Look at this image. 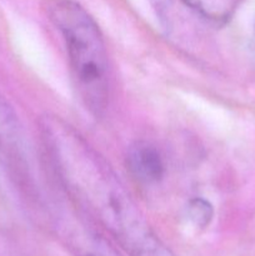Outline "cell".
<instances>
[{
	"instance_id": "1",
	"label": "cell",
	"mask_w": 255,
	"mask_h": 256,
	"mask_svg": "<svg viewBox=\"0 0 255 256\" xmlns=\"http://www.w3.org/2000/svg\"><path fill=\"white\" fill-rule=\"evenodd\" d=\"M42 142L60 189L129 256H175L158 238L114 170L68 122L46 116Z\"/></svg>"
},
{
	"instance_id": "2",
	"label": "cell",
	"mask_w": 255,
	"mask_h": 256,
	"mask_svg": "<svg viewBox=\"0 0 255 256\" xmlns=\"http://www.w3.org/2000/svg\"><path fill=\"white\" fill-rule=\"evenodd\" d=\"M50 18L64 38L70 69L85 106L95 116L104 114L110 98V66L99 26L78 2L60 0Z\"/></svg>"
},
{
	"instance_id": "3",
	"label": "cell",
	"mask_w": 255,
	"mask_h": 256,
	"mask_svg": "<svg viewBox=\"0 0 255 256\" xmlns=\"http://www.w3.org/2000/svg\"><path fill=\"white\" fill-rule=\"evenodd\" d=\"M48 214L52 234L74 256H122L102 228L69 198L68 202L54 200L48 204Z\"/></svg>"
},
{
	"instance_id": "4",
	"label": "cell",
	"mask_w": 255,
	"mask_h": 256,
	"mask_svg": "<svg viewBox=\"0 0 255 256\" xmlns=\"http://www.w3.org/2000/svg\"><path fill=\"white\" fill-rule=\"evenodd\" d=\"M0 162L15 175L25 174L22 129L12 105L0 94Z\"/></svg>"
},
{
	"instance_id": "5",
	"label": "cell",
	"mask_w": 255,
	"mask_h": 256,
	"mask_svg": "<svg viewBox=\"0 0 255 256\" xmlns=\"http://www.w3.org/2000/svg\"><path fill=\"white\" fill-rule=\"evenodd\" d=\"M126 165L132 176L142 184H156L164 176V162L159 150L152 144L139 142L129 148Z\"/></svg>"
},
{
	"instance_id": "6",
	"label": "cell",
	"mask_w": 255,
	"mask_h": 256,
	"mask_svg": "<svg viewBox=\"0 0 255 256\" xmlns=\"http://www.w3.org/2000/svg\"><path fill=\"white\" fill-rule=\"evenodd\" d=\"M186 6L212 22H225L236 6L238 0H182Z\"/></svg>"
},
{
	"instance_id": "7",
	"label": "cell",
	"mask_w": 255,
	"mask_h": 256,
	"mask_svg": "<svg viewBox=\"0 0 255 256\" xmlns=\"http://www.w3.org/2000/svg\"><path fill=\"white\" fill-rule=\"evenodd\" d=\"M188 218L196 228H206L210 224L214 215L212 204L202 198L190 200L186 208Z\"/></svg>"
}]
</instances>
